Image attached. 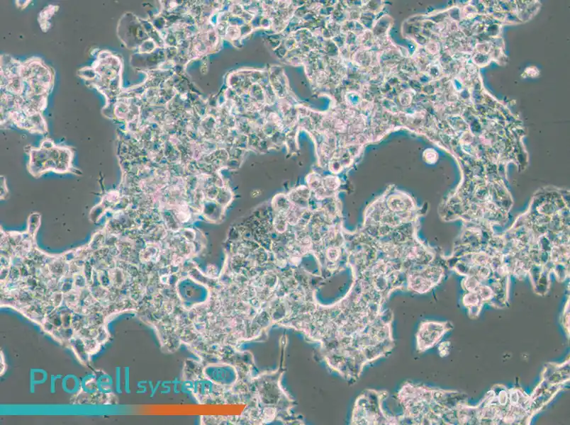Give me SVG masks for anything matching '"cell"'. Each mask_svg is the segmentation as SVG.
I'll list each match as a JSON object with an SVG mask.
<instances>
[{
    "instance_id": "1",
    "label": "cell",
    "mask_w": 570,
    "mask_h": 425,
    "mask_svg": "<svg viewBox=\"0 0 570 425\" xmlns=\"http://www.w3.org/2000/svg\"><path fill=\"white\" fill-rule=\"evenodd\" d=\"M387 391L367 389L359 396L354 403L351 424H395L394 416L383 409L381 403L388 397Z\"/></svg>"
},
{
    "instance_id": "2",
    "label": "cell",
    "mask_w": 570,
    "mask_h": 425,
    "mask_svg": "<svg viewBox=\"0 0 570 425\" xmlns=\"http://www.w3.org/2000/svg\"><path fill=\"white\" fill-rule=\"evenodd\" d=\"M447 327L445 323L423 322L416 334L417 349L423 352L436 344L448 330Z\"/></svg>"
}]
</instances>
